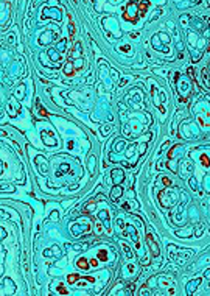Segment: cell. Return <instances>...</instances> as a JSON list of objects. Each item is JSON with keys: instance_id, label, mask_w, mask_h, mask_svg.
Returning <instances> with one entry per match:
<instances>
[{"instance_id": "cell-1", "label": "cell", "mask_w": 210, "mask_h": 296, "mask_svg": "<svg viewBox=\"0 0 210 296\" xmlns=\"http://www.w3.org/2000/svg\"><path fill=\"white\" fill-rule=\"evenodd\" d=\"M148 242H150V245H151V248H152V254L157 256V254H159V251H157V246H156V243L151 240V232H148Z\"/></svg>"}]
</instances>
